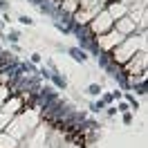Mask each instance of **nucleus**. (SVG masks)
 <instances>
[{
    "label": "nucleus",
    "instance_id": "9d476101",
    "mask_svg": "<svg viewBox=\"0 0 148 148\" xmlns=\"http://www.w3.org/2000/svg\"><path fill=\"white\" fill-rule=\"evenodd\" d=\"M40 76H43V79H47V81H49V76H52V72H49L47 67H43V70H40Z\"/></svg>",
    "mask_w": 148,
    "mask_h": 148
},
{
    "label": "nucleus",
    "instance_id": "7ed1b4c3",
    "mask_svg": "<svg viewBox=\"0 0 148 148\" xmlns=\"http://www.w3.org/2000/svg\"><path fill=\"white\" fill-rule=\"evenodd\" d=\"M49 81H54L56 88H61V90H65V88H67V81H65V76H61L58 72L52 74V76H49Z\"/></svg>",
    "mask_w": 148,
    "mask_h": 148
},
{
    "label": "nucleus",
    "instance_id": "4468645a",
    "mask_svg": "<svg viewBox=\"0 0 148 148\" xmlns=\"http://www.w3.org/2000/svg\"><path fill=\"white\" fill-rule=\"evenodd\" d=\"M32 63H34V65L40 63V54H32Z\"/></svg>",
    "mask_w": 148,
    "mask_h": 148
},
{
    "label": "nucleus",
    "instance_id": "f257e3e1",
    "mask_svg": "<svg viewBox=\"0 0 148 148\" xmlns=\"http://www.w3.org/2000/svg\"><path fill=\"white\" fill-rule=\"evenodd\" d=\"M88 27L92 29L94 36H101V34H108V32L114 27V20L110 18V14H108L106 9H101L92 20H90V23H88Z\"/></svg>",
    "mask_w": 148,
    "mask_h": 148
},
{
    "label": "nucleus",
    "instance_id": "6e6552de",
    "mask_svg": "<svg viewBox=\"0 0 148 148\" xmlns=\"http://www.w3.org/2000/svg\"><path fill=\"white\" fill-rule=\"evenodd\" d=\"M18 23H20V25H34V20L29 18V16H20Z\"/></svg>",
    "mask_w": 148,
    "mask_h": 148
},
{
    "label": "nucleus",
    "instance_id": "1a4fd4ad",
    "mask_svg": "<svg viewBox=\"0 0 148 148\" xmlns=\"http://www.w3.org/2000/svg\"><path fill=\"white\" fill-rule=\"evenodd\" d=\"M123 123H126V126L132 123V114H130V112H123Z\"/></svg>",
    "mask_w": 148,
    "mask_h": 148
},
{
    "label": "nucleus",
    "instance_id": "423d86ee",
    "mask_svg": "<svg viewBox=\"0 0 148 148\" xmlns=\"http://www.w3.org/2000/svg\"><path fill=\"white\" fill-rule=\"evenodd\" d=\"M126 99H128V103L132 106V108H135V110H139V103H137V99H135L132 94H126Z\"/></svg>",
    "mask_w": 148,
    "mask_h": 148
},
{
    "label": "nucleus",
    "instance_id": "0eeeda50",
    "mask_svg": "<svg viewBox=\"0 0 148 148\" xmlns=\"http://www.w3.org/2000/svg\"><path fill=\"white\" fill-rule=\"evenodd\" d=\"M7 38H9L11 43H18V38H20V34H18V32H16V29H11V32H9V36H7Z\"/></svg>",
    "mask_w": 148,
    "mask_h": 148
},
{
    "label": "nucleus",
    "instance_id": "9b49d317",
    "mask_svg": "<svg viewBox=\"0 0 148 148\" xmlns=\"http://www.w3.org/2000/svg\"><path fill=\"white\" fill-rule=\"evenodd\" d=\"M9 9V2L7 0H0V11H7Z\"/></svg>",
    "mask_w": 148,
    "mask_h": 148
},
{
    "label": "nucleus",
    "instance_id": "ddd939ff",
    "mask_svg": "<svg viewBox=\"0 0 148 148\" xmlns=\"http://www.w3.org/2000/svg\"><path fill=\"white\" fill-rule=\"evenodd\" d=\"M128 110V103H119V108H117V112H126Z\"/></svg>",
    "mask_w": 148,
    "mask_h": 148
},
{
    "label": "nucleus",
    "instance_id": "20e7f679",
    "mask_svg": "<svg viewBox=\"0 0 148 148\" xmlns=\"http://www.w3.org/2000/svg\"><path fill=\"white\" fill-rule=\"evenodd\" d=\"M11 119H14L11 114H7V112H0V132H5V128L11 123Z\"/></svg>",
    "mask_w": 148,
    "mask_h": 148
},
{
    "label": "nucleus",
    "instance_id": "2eb2a0df",
    "mask_svg": "<svg viewBox=\"0 0 148 148\" xmlns=\"http://www.w3.org/2000/svg\"><path fill=\"white\" fill-rule=\"evenodd\" d=\"M106 112H108V114H110V117H112V114H117V108H114V106H110V108H108V110H106Z\"/></svg>",
    "mask_w": 148,
    "mask_h": 148
},
{
    "label": "nucleus",
    "instance_id": "39448f33",
    "mask_svg": "<svg viewBox=\"0 0 148 148\" xmlns=\"http://www.w3.org/2000/svg\"><path fill=\"white\" fill-rule=\"evenodd\" d=\"M85 92L90 94V97H99V94H101V85L99 83H90L88 88H85Z\"/></svg>",
    "mask_w": 148,
    "mask_h": 148
},
{
    "label": "nucleus",
    "instance_id": "f8f14e48",
    "mask_svg": "<svg viewBox=\"0 0 148 148\" xmlns=\"http://www.w3.org/2000/svg\"><path fill=\"white\" fill-rule=\"evenodd\" d=\"M112 101H114V99H112V94H106V97H103V103H106V106L112 103Z\"/></svg>",
    "mask_w": 148,
    "mask_h": 148
},
{
    "label": "nucleus",
    "instance_id": "f03ea898",
    "mask_svg": "<svg viewBox=\"0 0 148 148\" xmlns=\"http://www.w3.org/2000/svg\"><path fill=\"white\" fill-rule=\"evenodd\" d=\"M67 54L72 56L76 63H85V61H88V54H85L81 47H70V49H67Z\"/></svg>",
    "mask_w": 148,
    "mask_h": 148
}]
</instances>
